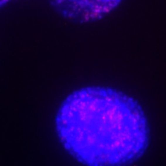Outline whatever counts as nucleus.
Wrapping results in <instances>:
<instances>
[{"mask_svg": "<svg viewBox=\"0 0 166 166\" xmlns=\"http://www.w3.org/2000/svg\"><path fill=\"white\" fill-rule=\"evenodd\" d=\"M12 1H14V0H1V6L3 7L5 4L6 5L7 4H8V2Z\"/></svg>", "mask_w": 166, "mask_h": 166, "instance_id": "3", "label": "nucleus"}, {"mask_svg": "<svg viewBox=\"0 0 166 166\" xmlns=\"http://www.w3.org/2000/svg\"><path fill=\"white\" fill-rule=\"evenodd\" d=\"M55 126L65 149L85 165L132 164L149 144L140 105L108 87H86L71 93L60 105Z\"/></svg>", "mask_w": 166, "mask_h": 166, "instance_id": "1", "label": "nucleus"}, {"mask_svg": "<svg viewBox=\"0 0 166 166\" xmlns=\"http://www.w3.org/2000/svg\"><path fill=\"white\" fill-rule=\"evenodd\" d=\"M122 0H49L54 10L78 23L94 22L106 16Z\"/></svg>", "mask_w": 166, "mask_h": 166, "instance_id": "2", "label": "nucleus"}]
</instances>
